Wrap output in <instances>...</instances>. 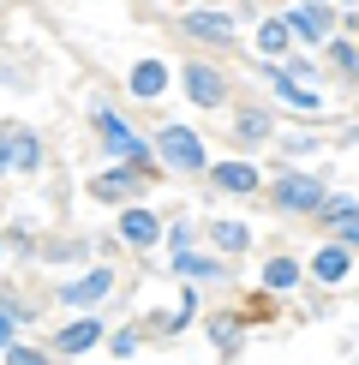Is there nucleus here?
Instances as JSON below:
<instances>
[{
    "instance_id": "obj_15",
    "label": "nucleus",
    "mask_w": 359,
    "mask_h": 365,
    "mask_svg": "<svg viewBox=\"0 0 359 365\" xmlns=\"http://www.w3.org/2000/svg\"><path fill=\"white\" fill-rule=\"evenodd\" d=\"M276 84H281V96H288V108H299V114H318L323 102H318V90L311 84H299L293 72H276Z\"/></svg>"
},
{
    "instance_id": "obj_16",
    "label": "nucleus",
    "mask_w": 359,
    "mask_h": 365,
    "mask_svg": "<svg viewBox=\"0 0 359 365\" xmlns=\"http://www.w3.org/2000/svg\"><path fill=\"white\" fill-rule=\"evenodd\" d=\"M269 126H276V120H269V108H239L234 138H239V144H258V138H269Z\"/></svg>"
},
{
    "instance_id": "obj_8",
    "label": "nucleus",
    "mask_w": 359,
    "mask_h": 365,
    "mask_svg": "<svg viewBox=\"0 0 359 365\" xmlns=\"http://www.w3.org/2000/svg\"><path fill=\"white\" fill-rule=\"evenodd\" d=\"M120 240H126V246H156V240H162V222L156 216H150V210H126V216H120Z\"/></svg>"
},
{
    "instance_id": "obj_26",
    "label": "nucleus",
    "mask_w": 359,
    "mask_h": 365,
    "mask_svg": "<svg viewBox=\"0 0 359 365\" xmlns=\"http://www.w3.org/2000/svg\"><path fill=\"white\" fill-rule=\"evenodd\" d=\"M19 317H24V312H6V306H0V347L12 341V329H19Z\"/></svg>"
},
{
    "instance_id": "obj_27",
    "label": "nucleus",
    "mask_w": 359,
    "mask_h": 365,
    "mask_svg": "<svg viewBox=\"0 0 359 365\" xmlns=\"http://www.w3.org/2000/svg\"><path fill=\"white\" fill-rule=\"evenodd\" d=\"M168 240H174V252H186V246H192V227H186V222H174V227H168Z\"/></svg>"
},
{
    "instance_id": "obj_14",
    "label": "nucleus",
    "mask_w": 359,
    "mask_h": 365,
    "mask_svg": "<svg viewBox=\"0 0 359 365\" xmlns=\"http://www.w3.org/2000/svg\"><path fill=\"white\" fill-rule=\"evenodd\" d=\"M288 24L299 30V36H311V42H323V36H329V12L318 6V0H311V6H293V12H288Z\"/></svg>"
},
{
    "instance_id": "obj_20",
    "label": "nucleus",
    "mask_w": 359,
    "mask_h": 365,
    "mask_svg": "<svg viewBox=\"0 0 359 365\" xmlns=\"http://www.w3.org/2000/svg\"><path fill=\"white\" fill-rule=\"evenodd\" d=\"M209 240H216L222 252H246V246H251V234H246L239 222H216V227H209Z\"/></svg>"
},
{
    "instance_id": "obj_25",
    "label": "nucleus",
    "mask_w": 359,
    "mask_h": 365,
    "mask_svg": "<svg viewBox=\"0 0 359 365\" xmlns=\"http://www.w3.org/2000/svg\"><path fill=\"white\" fill-rule=\"evenodd\" d=\"M0 354H6V359H19V365H42V359H48V354H42V347H19V341H6V347H0Z\"/></svg>"
},
{
    "instance_id": "obj_29",
    "label": "nucleus",
    "mask_w": 359,
    "mask_h": 365,
    "mask_svg": "<svg viewBox=\"0 0 359 365\" xmlns=\"http://www.w3.org/2000/svg\"><path fill=\"white\" fill-rule=\"evenodd\" d=\"M348 6H359V0H348Z\"/></svg>"
},
{
    "instance_id": "obj_4",
    "label": "nucleus",
    "mask_w": 359,
    "mask_h": 365,
    "mask_svg": "<svg viewBox=\"0 0 359 365\" xmlns=\"http://www.w3.org/2000/svg\"><path fill=\"white\" fill-rule=\"evenodd\" d=\"M96 132H102V144H108V150H114V156H126V162H132V168H144V174H150V156H156V150H144V144H138V138H132V132H126V126H120V120H114V114H96Z\"/></svg>"
},
{
    "instance_id": "obj_19",
    "label": "nucleus",
    "mask_w": 359,
    "mask_h": 365,
    "mask_svg": "<svg viewBox=\"0 0 359 365\" xmlns=\"http://www.w3.org/2000/svg\"><path fill=\"white\" fill-rule=\"evenodd\" d=\"M162 84H168V72H162L156 60H144V66H132V90H138V96H162Z\"/></svg>"
},
{
    "instance_id": "obj_21",
    "label": "nucleus",
    "mask_w": 359,
    "mask_h": 365,
    "mask_svg": "<svg viewBox=\"0 0 359 365\" xmlns=\"http://www.w3.org/2000/svg\"><path fill=\"white\" fill-rule=\"evenodd\" d=\"M209 336H216L222 354H239V347H234V341H239V317H234V312H228V317H216V324H209Z\"/></svg>"
},
{
    "instance_id": "obj_5",
    "label": "nucleus",
    "mask_w": 359,
    "mask_h": 365,
    "mask_svg": "<svg viewBox=\"0 0 359 365\" xmlns=\"http://www.w3.org/2000/svg\"><path fill=\"white\" fill-rule=\"evenodd\" d=\"M323 222L335 227V240H348V246H359V204L353 197H323Z\"/></svg>"
},
{
    "instance_id": "obj_2",
    "label": "nucleus",
    "mask_w": 359,
    "mask_h": 365,
    "mask_svg": "<svg viewBox=\"0 0 359 365\" xmlns=\"http://www.w3.org/2000/svg\"><path fill=\"white\" fill-rule=\"evenodd\" d=\"M269 197H276V210H299V216H306V210H318V204H323V186H318L311 174H281Z\"/></svg>"
},
{
    "instance_id": "obj_9",
    "label": "nucleus",
    "mask_w": 359,
    "mask_h": 365,
    "mask_svg": "<svg viewBox=\"0 0 359 365\" xmlns=\"http://www.w3.org/2000/svg\"><path fill=\"white\" fill-rule=\"evenodd\" d=\"M90 347H102V324L96 317H84V324H72V329L54 336V354H90Z\"/></svg>"
},
{
    "instance_id": "obj_12",
    "label": "nucleus",
    "mask_w": 359,
    "mask_h": 365,
    "mask_svg": "<svg viewBox=\"0 0 359 365\" xmlns=\"http://www.w3.org/2000/svg\"><path fill=\"white\" fill-rule=\"evenodd\" d=\"M216 186L246 197V192H258V168H251V162H222V168H216Z\"/></svg>"
},
{
    "instance_id": "obj_10",
    "label": "nucleus",
    "mask_w": 359,
    "mask_h": 365,
    "mask_svg": "<svg viewBox=\"0 0 359 365\" xmlns=\"http://www.w3.org/2000/svg\"><path fill=\"white\" fill-rule=\"evenodd\" d=\"M6 144H12V168H42V144H36V132H24V126H6Z\"/></svg>"
},
{
    "instance_id": "obj_18",
    "label": "nucleus",
    "mask_w": 359,
    "mask_h": 365,
    "mask_svg": "<svg viewBox=\"0 0 359 365\" xmlns=\"http://www.w3.org/2000/svg\"><path fill=\"white\" fill-rule=\"evenodd\" d=\"M288 42H293V24L288 19H264V30H258V48L264 54H288Z\"/></svg>"
},
{
    "instance_id": "obj_17",
    "label": "nucleus",
    "mask_w": 359,
    "mask_h": 365,
    "mask_svg": "<svg viewBox=\"0 0 359 365\" xmlns=\"http://www.w3.org/2000/svg\"><path fill=\"white\" fill-rule=\"evenodd\" d=\"M293 282H299V264H293V257H269V264H264V287H269V294H288Z\"/></svg>"
},
{
    "instance_id": "obj_23",
    "label": "nucleus",
    "mask_w": 359,
    "mask_h": 365,
    "mask_svg": "<svg viewBox=\"0 0 359 365\" xmlns=\"http://www.w3.org/2000/svg\"><path fill=\"white\" fill-rule=\"evenodd\" d=\"M174 269H180V276H216V264H209V257H192V252H180Z\"/></svg>"
},
{
    "instance_id": "obj_22",
    "label": "nucleus",
    "mask_w": 359,
    "mask_h": 365,
    "mask_svg": "<svg viewBox=\"0 0 359 365\" xmlns=\"http://www.w3.org/2000/svg\"><path fill=\"white\" fill-rule=\"evenodd\" d=\"M138 347H144V329L132 324V329H120V336H114V347H108V354H114V359H132Z\"/></svg>"
},
{
    "instance_id": "obj_24",
    "label": "nucleus",
    "mask_w": 359,
    "mask_h": 365,
    "mask_svg": "<svg viewBox=\"0 0 359 365\" xmlns=\"http://www.w3.org/2000/svg\"><path fill=\"white\" fill-rule=\"evenodd\" d=\"M329 60H335V66L348 72V78L359 72V54H353V42H329Z\"/></svg>"
},
{
    "instance_id": "obj_6",
    "label": "nucleus",
    "mask_w": 359,
    "mask_h": 365,
    "mask_svg": "<svg viewBox=\"0 0 359 365\" xmlns=\"http://www.w3.org/2000/svg\"><path fill=\"white\" fill-rule=\"evenodd\" d=\"M180 24H186L198 42H222V48L234 42V19H228V12H186Z\"/></svg>"
},
{
    "instance_id": "obj_3",
    "label": "nucleus",
    "mask_w": 359,
    "mask_h": 365,
    "mask_svg": "<svg viewBox=\"0 0 359 365\" xmlns=\"http://www.w3.org/2000/svg\"><path fill=\"white\" fill-rule=\"evenodd\" d=\"M186 96H192V108H222V102H228V78H222L216 66H198V60H192L186 66Z\"/></svg>"
},
{
    "instance_id": "obj_13",
    "label": "nucleus",
    "mask_w": 359,
    "mask_h": 365,
    "mask_svg": "<svg viewBox=\"0 0 359 365\" xmlns=\"http://www.w3.org/2000/svg\"><path fill=\"white\" fill-rule=\"evenodd\" d=\"M311 269H318V282H341V276L353 269V252H348V240H335L329 252H318V264H311Z\"/></svg>"
},
{
    "instance_id": "obj_7",
    "label": "nucleus",
    "mask_w": 359,
    "mask_h": 365,
    "mask_svg": "<svg viewBox=\"0 0 359 365\" xmlns=\"http://www.w3.org/2000/svg\"><path fill=\"white\" fill-rule=\"evenodd\" d=\"M108 287H114V269H90L84 282L60 287V299H66V306H96V299H108Z\"/></svg>"
},
{
    "instance_id": "obj_11",
    "label": "nucleus",
    "mask_w": 359,
    "mask_h": 365,
    "mask_svg": "<svg viewBox=\"0 0 359 365\" xmlns=\"http://www.w3.org/2000/svg\"><path fill=\"white\" fill-rule=\"evenodd\" d=\"M144 180L138 174H96V197L102 204H126V197H138Z\"/></svg>"
},
{
    "instance_id": "obj_28",
    "label": "nucleus",
    "mask_w": 359,
    "mask_h": 365,
    "mask_svg": "<svg viewBox=\"0 0 359 365\" xmlns=\"http://www.w3.org/2000/svg\"><path fill=\"white\" fill-rule=\"evenodd\" d=\"M12 168V144H6V126H0V174Z\"/></svg>"
},
{
    "instance_id": "obj_1",
    "label": "nucleus",
    "mask_w": 359,
    "mask_h": 365,
    "mask_svg": "<svg viewBox=\"0 0 359 365\" xmlns=\"http://www.w3.org/2000/svg\"><path fill=\"white\" fill-rule=\"evenodd\" d=\"M156 156L168 162V168H180V174H198L204 168V138H198V132H186V126H168L156 138Z\"/></svg>"
}]
</instances>
